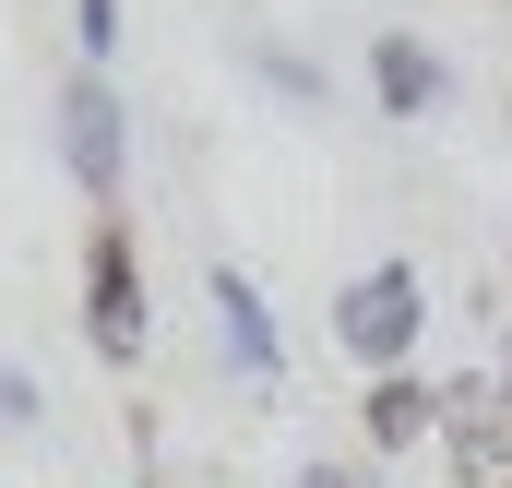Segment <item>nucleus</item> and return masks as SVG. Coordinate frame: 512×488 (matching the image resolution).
Masks as SVG:
<instances>
[{
  "label": "nucleus",
  "instance_id": "f257e3e1",
  "mask_svg": "<svg viewBox=\"0 0 512 488\" xmlns=\"http://www.w3.org/2000/svg\"><path fill=\"white\" fill-rule=\"evenodd\" d=\"M417 334H429V274L405 262V250H382V262H358L346 286H334V346L370 369H417Z\"/></svg>",
  "mask_w": 512,
  "mask_h": 488
},
{
  "label": "nucleus",
  "instance_id": "f8f14e48",
  "mask_svg": "<svg viewBox=\"0 0 512 488\" xmlns=\"http://www.w3.org/2000/svg\"><path fill=\"white\" fill-rule=\"evenodd\" d=\"M501 334H512V298H501Z\"/></svg>",
  "mask_w": 512,
  "mask_h": 488
},
{
  "label": "nucleus",
  "instance_id": "9d476101",
  "mask_svg": "<svg viewBox=\"0 0 512 488\" xmlns=\"http://www.w3.org/2000/svg\"><path fill=\"white\" fill-rule=\"evenodd\" d=\"M48 417V393H36V369H12L0 358V429H36Z\"/></svg>",
  "mask_w": 512,
  "mask_h": 488
},
{
  "label": "nucleus",
  "instance_id": "423d86ee",
  "mask_svg": "<svg viewBox=\"0 0 512 488\" xmlns=\"http://www.w3.org/2000/svg\"><path fill=\"white\" fill-rule=\"evenodd\" d=\"M370 108H382V120H441V108H453V60H441V48H429V36H405V24H382V36H370Z\"/></svg>",
  "mask_w": 512,
  "mask_h": 488
},
{
  "label": "nucleus",
  "instance_id": "20e7f679",
  "mask_svg": "<svg viewBox=\"0 0 512 488\" xmlns=\"http://www.w3.org/2000/svg\"><path fill=\"white\" fill-rule=\"evenodd\" d=\"M441 453H453L465 488L512 477V381L501 369H453V381H441Z\"/></svg>",
  "mask_w": 512,
  "mask_h": 488
},
{
  "label": "nucleus",
  "instance_id": "6e6552de",
  "mask_svg": "<svg viewBox=\"0 0 512 488\" xmlns=\"http://www.w3.org/2000/svg\"><path fill=\"white\" fill-rule=\"evenodd\" d=\"M251 60H262V84H274L286 108H322V96H334V84H322V60H298V48H251Z\"/></svg>",
  "mask_w": 512,
  "mask_h": 488
},
{
  "label": "nucleus",
  "instance_id": "39448f33",
  "mask_svg": "<svg viewBox=\"0 0 512 488\" xmlns=\"http://www.w3.org/2000/svg\"><path fill=\"white\" fill-rule=\"evenodd\" d=\"M203 322H215V369H227L239 393H274V381H286V334H274V310H262V286L239 262L203 274Z\"/></svg>",
  "mask_w": 512,
  "mask_h": 488
},
{
  "label": "nucleus",
  "instance_id": "0eeeda50",
  "mask_svg": "<svg viewBox=\"0 0 512 488\" xmlns=\"http://www.w3.org/2000/svg\"><path fill=\"white\" fill-rule=\"evenodd\" d=\"M358 429H370V453H417V441H441V381H417V369H382L370 393H358Z\"/></svg>",
  "mask_w": 512,
  "mask_h": 488
},
{
  "label": "nucleus",
  "instance_id": "1a4fd4ad",
  "mask_svg": "<svg viewBox=\"0 0 512 488\" xmlns=\"http://www.w3.org/2000/svg\"><path fill=\"white\" fill-rule=\"evenodd\" d=\"M72 48H84V72H108L120 60V0H72Z\"/></svg>",
  "mask_w": 512,
  "mask_h": 488
},
{
  "label": "nucleus",
  "instance_id": "7ed1b4c3",
  "mask_svg": "<svg viewBox=\"0 0 512 488\" xmlns=\"http://www.w3.org/2000/svg\"><path fill=\"white\" fill-rule=\"evenodd\" d=\"M48 131H60L72 191H84V203H120V179H131V108H120V84H108V72H72Z\"/></svg>",
  "mask_w": 512,
  "mask_h": 488
},
{
  "label": "nucleus",
  "instance_id": "f03ea898",
  "mask_svg": "<svg viewBox=\"0 0 512 488\" xmlns=\"http://www.w3.org/2000/svg\"><path fill=\"white\" fill-rule=\"evenodd\" d=\"M143 334H155V298H143V250H131L120 215H96L84 239V346L108 369H143Z\"/></svg>",
  "mask_w": 512,
  "mask_h": 488
},
{
  "label": "nucleus",
  "instance_id": "9b49d317",
  "mask_svg": "<svg viewBox=\"0 0 512 488\" xmlns=\"http://www.w3.org/2000/svg\"><path fill=\"white\" fill-rule=\"evenodd\" d=\"M286 488H358V465H298Z\"/></svg>",
  "mask_w": 512,
  "mask_h": 488
},
{
  "label": "nucleus",
  "instance_id": "ddd939ff",
  "mask_svg": "<svg viewBox=\"0 0 512 488\" xmlns=\"http://www.w3.org/2000/svg\"><path fill=\"white\" fill-rule=\"evenodd\" d=\"M131 488H167V477H131Z\"/></svg>",
  "mask_w": 512,
  "mask_h": 488
}]
</instances>
